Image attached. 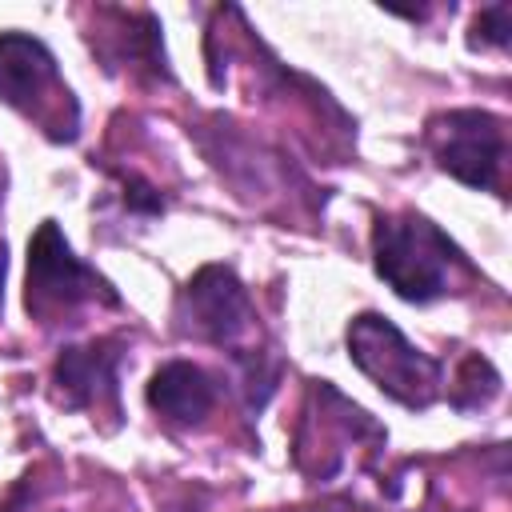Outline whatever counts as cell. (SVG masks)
<instances>
[{
  "mask_svg": "<svg viewBox=\"0 0 512 512\" xmlns=\"http://www.w3.org/2000/svg\"><path fill=\"white\" fill-rule=\"evenodd\" d=\"M372 252H376V272L392 284L396 296L412 304H428L444 296L452 272L464 264L460 248L428 216L416 212L380 216L372 232Z\"/></svg>",
  "mask_w": 512,
  "mask_h": 512,
  "instance_id": "6da1fadb",
  "label": "cell"
},
{
  "mask_svg": "<svg viewBox=\"0 0 512 512\" xmlns=\"http://www.w3.org/2000/svg\"><path fill=\"white\" fill-rule=\"evenodd\" d=\"M348 352L356 368L404 408H428L440 396V360L416 352L404 332L376 312L348 324Z\"/></svg>",
  "mask_w": 512,
  "mask_h": 512,
  "instance_id": "7a4b0ae2",
  "label": "cell"
},
{
  "mask_svg": "<svg viewBox=\"0 0 512 512\" xmlns=\"http://www.w3.org/2000/svg\"><path fill=\"white\" fill-rule=\"evenodd\" d=\"M0 100L36 116L52 136L72 140L76 132V100L56 76L52 52L24 32L0 36Z\"/></svg>",
  "mask_w": 512,
  "mask_h": 512,
  "instance_id": "3957f363",
  "label": "cell"
},
{
  "mask_svg": "<svg viewBox=\"0 0 512 512\" xmlns=\"http://www.w3.org/2000/svg\"><path fill=\"white\" fill-rule=\"evenodd\" d=\"M100 296L116 304V292L108 288V280L96 276V268H88L80 256H72L56 220H44L28 244V296H24L28 312L40 320H60Z\"/></svg>",
  "mask_w": 512,
  "mask_h": 512,
  "instance_id": "277c9868",
  "label": "cell"
},
{
  "mask_svg": "<svg viewBox=\"0 0 512 512\" xmlns=\"http://www.w3.org/2000/svg\"><path fill=\"white\" fill-rule=\"evenodd\" d=\"M428 148L468 188H492L504 164V124L480 108H452L428 120Z\"/></svg>",
  "mask_w": 512,
  "mask_h": 512,
  "instance_id": "5b68a950",
  "label": "cell"
},
{
  "mask_svg": "<svg viewBox=\"0 0 512 512\" xmlns=\"http://www.w3.org/2000/svg\"><path fill=\"white\" fill-rule=\"evenodd\" d=\"M180 316L188 320V332L232 348V356L240 360V340L252 332V300L232 268L204 264L180 296Z\"/></svg>",
  "mask_w": 512,
  "mask_h": 512,
  "instance_id": "8992f818",
  "label": "cell"
},
{
  "mask_svg": "<svg viewBox=\"0 0 512 512\" xmlns=\"http://www.w3.org/2000/svg\"><path fill=\"white\" fill-rule=\"evenodd\" d=\"M116 340H92L64 348L56 360V384L68 408H92L100 396H116Z\"/></svg>",
  "mask_w": 512,
  "mask_h": 512,
  "instance_id": "52a82bcc",
  "label": "cell"
},
{
  "mask_svg": "<svg viewBox=\"0 0 512 512\" xmlns=\"http://www.w3.org/2000/svg\"><path fill=\"white\" fill-rule=\"evenodd\" d=\"M148 404L172 424H200L216 404V380L192 360H168L148 384Z\"/></svg>",
  "mask_w": 512,
  "mask_h": 512,
  "instance_id": "ba28073f",
  "label": "cell"
},
{
  "mask_svg": "<svg viewBox=\"0 0 512 512\" xmlns=\"http://www.w3.org/2000/svg\"><path fill=\"white\" fill-rule=\"evenodd\" d=\"M476 32H484L488 44L504 48V44H508V4H492V8H484L480 20H476Z\"/></svg>",
  "mask_w": 512,
  "mask_h": 512,
  "instance_id": "9c48e42d",
  "label": "cell"
},
{
  "mask_svg": "<svg viewBox=\"0 0 512 512\" xmlns=\"http://www.w3.org/2000/svg\"><path fill=\"white\" fill-rule=\"evenodd\" d=\"M0 300H4V244H0Z\"/></svg>",
  "mask_w": 512,
  "mask_h": 512,
  "instance_id": "30bf717a",
  "label": "cell"
}]
</instances>
